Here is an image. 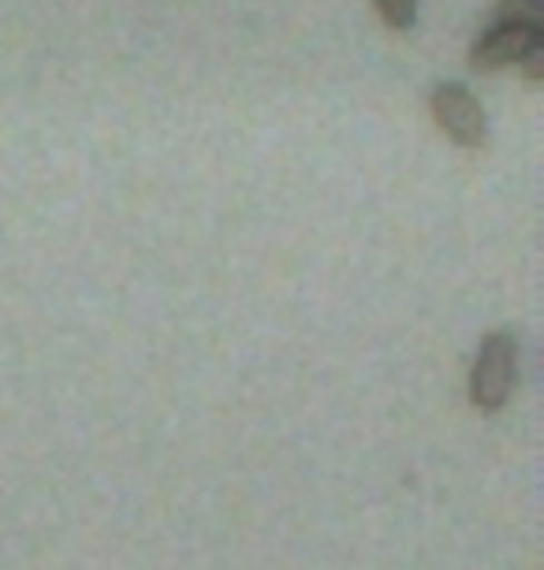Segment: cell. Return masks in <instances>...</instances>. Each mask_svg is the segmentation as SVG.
I'll use <instances>...</instances> for the list:
<instances>
[{"instance_id": "1", "label": "cell", "mask_w": 544, "mask_h": 570, "mask_svg": "<svg viewBox=\"0 0 544 570\" xmlns=\"http://www.w3.org/2000/svg\"><path fill=\"white\" fill-rule=\"evenodd\" d=\"M515 370H518L515 336H511V332H493V336H485L482 351H477L474 373H471V400L477 411L493 414L511 400Z\"/></svg>"}, {"instance_id": "2", "label": "cell", "mask_w": 544, "mask_h": 570, "mask_svg": "<svg viewBox=\"0 0 544 570\" xmlns=\"http://www.w3.org/2000/svg\"><path fill=\"white\" fill-rule=\"evenodd\" d=\"M433 120L455 146H482L485 142V112L463 82H441L433 90Z\"/></svg>"}, {"instance_id": "3", "label": "cell", "mask_w": 544, "mask_h": 570, "mask_svg": "<svg viewBox=\"0 0 544 570\" xmlns=\"http://www.w3.org/2000/svg\"><path fill=\"white\" fill-rule=\"evenodd\" d=\"M537 38L541 35H533V30L496 23L493 30H488V35L477 38V46L471 49L474 71H496V68H507V63H518L522 52H526Z\"/></svg>"}, {"instance_id": "4", "label": "cell", "mask_w": 544, "mask_h": 570, "mask_svg": "<svg viewBox=\"0 0 544 570\" xmlns=\"http://www.w3.org/2000/svg\"><path fill=\"white\" fill-rule=\"evenodd\" d=\"M496 23L522 27L541 35L544 30V0H500L496 4Z\"/></svg>"}, {"instance_id": "5", "label": "cell", "mask_w": 544, "mask_h": 570, "mask_svg": "<svg viewBox=\"0 0 544 570\" xmlns=\"http://www.w3.org/2000/svg\"><path fill=\"white\" fill-rule=\"evenodd\" d=\"M373 4H377L384 23L396 30H407L414 27V19H418V0H373Z\"/></svg>"}, {"instance_id": "6", "label": "cell", "mask_w": 544, "mask_h": 570, "mask_svg": "<svg viewBox=\"0 0 544 570\" xmlns=\"http://www.w3.org/2000/svg\"><path fill=\"white\" fill-rule=\"evenodd\" d=\"M522 71H526V79H544V46H541V38L533 41V46L522 52Z\"/></svg>"}]
</instances>
